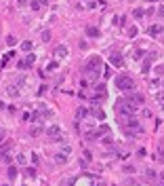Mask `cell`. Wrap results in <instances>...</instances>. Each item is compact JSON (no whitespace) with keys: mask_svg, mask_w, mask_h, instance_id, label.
I'll use <instances>...</instances> for the list:
<instances>
[{"mask_svg":"<svg viewBox=\"0 0 164 186\" xmlns=\"http://www.w3.org/2000/svg\"><path fill=\"white\" fill-rule=\"evenodd\" d=\"M17 163H19V165H25V163H27V159H25V154H21V152L17 154Z\"/></svg>","mask_w":164,"mask_h":186,"instance_id":"d6986e66","label":"cell"},{"mask_svg":"<svg viewBox=\"0 0 164 186\" xmlns=\"http://www.w3.org/2000/svg\"><path fill=\"white\" fill-rule=\"evenodd\" d=\"M0 161H4V163H11V161H13L11 152H4V154H0Z\"/></svg>","mask_w":164,"mask_h":186,"instance_id":"e0dca14e","label":"cell"},{"mask_svg":"<svg viewBox=\"0 0 164 186\" xmlns=\"http://www.w3.org/2000/svg\"><path fill=\"white\" fill-rule=\"evenodd\" d=\"M133 57H143V51H141V49H137V51H133Z\"/></svg>","mask_w":164,"mask_h":186,"instance_id":"484cf974","label":"cell"},{"mask_svg":"<svg viewBox=\"0 0 164 186\" xmlns=\"http://www.w3.org/2000/svg\"><path fill=\"white\" fill-rule=\"evenodd\" d=\"M141 125L137 121H126V125H124V133H141V129H139Z\"/></svg>","mask_w":164,"mask_h":186,"instance_id":"8992f818","label":"cell"},{"mask_svg":"<svg viewBox=\"0 0 164 186\" xmlns=\"http://www.w3.org/2000/svg\"><path fill=\"white\" fill-rule=\"evenodd\" d=\"M158 15H164V6H160V11H158Z\"/></svg>","mask_w":164,"mask_h":186,"instance_id":"1f68e13d","label":"cell"},{"mask_svg":"<svg viewBox=\"0 0 164 186\" xmlns=\"http://www.w3.org/2000/svg\"><path fill=\"white\" fill-rule=\"evenodd\" d=\"M151 36H158V34L162 32V25H149V30H147Z\"/></svg>","mask_w":164,"mask_h":186,"instance_id":"8fae6325","label":"cell"},{"mask_svg":"<svg viewBox=\"0 0 164 186\" xmlns=\"http://www.w3.org/2000/svg\"><path fill=\"white\" fill-rule=\"evenodd\" d=\"M107 131H109V127H107V125H101V127L97 129V138H101V135H105Z\"/></svg>","mask_w":164,"mask_h":186,"instance_id":"2e32d148","label":"cell"},{"mask_svg":"<svg viewBox=\"0 0 164 186\" xmlns=\"http://www.w3.org/2000/svg\"><path fill=\"white\" fill-rule=\"evenodd\" d=\"M8 178H17V169L15 167H8Z\"/></svg>","mask_w":164,"mask_h":186,"instance_id":"7402d4cb","label":"cell"},{"mask_svg":"<svg viewBox=\"0 0 164 186\" xmlns=\"http://www.w3.org/2000/svg\"><path fill=\"white\" fill-rule=\"evenodd\" d=\"M133 15H135V17H137V19H141V17H143V15H145V11H141V8H137V11H135V13H133Z\"/></svg>","mask_w":164,"mask_h":186,"instance_id":"603a6c76","label":"cell"},{"mask_svg":"<svg viewBox=\"0 0 164 186\" xmlns=\"http://www.w3.org/2000/svg\"><path fill=\"white\" fill-rule=\"evenodd\" d=\"M67 47H57V49H55V57H57V59H65L67 57Z\"/></svg>","mask_w":164,"mask_h":186,"instance_id":"ba28073f","label":"cell"},{"mask_svg":"<svg viewBox=\"0 0 164 186\" xmlns=\"http://www.w3.org/2000/svg\"><path fill=\"white\" fill-rule=\"evenodd\" d=\"M47 133H49V138L55 140V142H61V140H63V138H61V127H59V125H51V127H47Z\"/></svg>","mask_w":164,"mask_h":186,"instance_id":"5b68a950","label":"cell"},{"mask_svg":"<svg viewBox=\"0 0 164 186\" xmlns=\"http://www.w3.org/2000/svg\"><path fill=\"white\" fill-rule=\"evenodd\" d=\"M129 100L133 102V104H143V95L141 93H135V95H131Z\"/></svg>","mask_w":164,"mask_h":186,"instance_id":"7c38bea8","label":"cell"},{"mask_svg":"<svg viewBox=\"0 0 164 186\" xmlns=\"http://www.w3.org/2000/svg\"><path fill=\"white\" fill-rule=\"evenodd\" d=\"M116 108H118V117H120L122 121L126 117H135V112H137V106L131 100H118L116 102Z\"/></svg>","mask_w":164,"mask_h":186,"instance_id":"6da1fadb","label":"cell"},{"mask_svg":"<svg viewBox=\"0 0 164 186\" xmlns=\"http://www.w3.org/2000/svg\"><path fill=\"white\" fill-rule=\"evenodd\" d=\"M145 173H147V178H151V180L156 178V171H154V169H147V171H145Z\"/></svg>","mask_w":164,"mask_h":186,"instance_id":"4316f807","label":"cell"},{"mask_svg":"<svg viewBox=\"0 0 164 186\" xmlns=\"http://www.w3.org/2000/svg\"><path fill=\"white\" fill-rule=\"evenodd\" d=\"M109 64H112V66H116V68H122V66H124V61H122V57H120V55L112 53V55H109Z\"/></svg>","mask_w":164,"mask_h":186,"instance_id":"52a82bcc","label":"cell"},{"mask_svg":"<svg viewBox=\"0 0 164 186\" xmlns=\"http://www.w3.org/2000/svg\"><path fill=\"white\" fill-rule=\"evenodd\" d=\"M101 70H103L101 59H99V57H88V61L84 64V68H82V72H84V74H88L90 78H97Z\"/></svg>","mask_w":164,"mask_h":186,"instance_id":"7a4b0ae2","label":"cell"},{"mask_svg":"<svg viewBox=\"0 0 164 186\" xmlns=\"http://www.w3.org/2000/svg\"><path fill=\"white\" fill-rule=\"evenodd\" d=\"M162 85H164V83H162Z\"/></svg>","mask_w":164,"mask_h":186,"instance_id":"d590c367","label":"cell"},{"mask_svg":"<svg viewBox=\"0 0 164 186\" xmlns=\"http://www.w3.org/2000/svg\"><path fill=\"white\" fill-rule=\"evenodd\" d=\"M84 117H88V108H78L76 119H84Z\"/></svg>","mask_w":164,"mask_h":186,"instance_id":"4fadbf2b","label":"cell"},{"mask_svg":"<svg viewBox=\"0 0 164 186\" xmlns=\"http://www.w3.org/2000/svg\"><path fill=\"white\" fill-rule=\"evenodd\" d=\"M162 178H164V175H162Z\"/></svg>","mask_w":164,"mask_h":186,"instance_id":"e575fe53","label":"cell"},{"mask_svg":"<svg viewBox=\"0 0 164 186\" xmlns=\"http://www.w3.org/2000/svg\"><path fill=\"white\" fill-rule=\"evenodd\" d=\"M129 36H137V28H131L129 30Z\"/></svg>","mask_w":164,"mask_h":186,"instance_id":"f546056e","label":"cell"},{"mask_svg":"<svg viewBox=\"0 0 164 186\" xmlns=\"http://www.w3.org/2000/svg\"><path fill=\"white\" fill-rule=\"evenodd\" d=\"M156 97H158V102H160V104H162V106H164V93H158V95H156Z\"/></svg>","mask_w":164,"mask_h":186,"instance_id":"f1b7e54d","label":"cell"},{"mask_svg":"<svg viewBox=\"0 0 164 186\" xmlns=\"http://www.w3.org/2000/svg\"><path fill=\"white\" fill-rule=\"evenodd\" d=\"M55 161H57V163H65V161H67V154H65V152H61V154L55 157Z\"/></svg>","mask_w":164,"mask_h":186,"instance_id":"ac0fdd59","label":"cell"},{"mask_svg":"<svg viewBox=\"0 0 164 186\" xmlns=\"http://www.w3.org/2000/svg\"><path fill=\"white\" fill-rule=\"evenodd\" d=\"M21 49H23L25 53H30V51H32V40H23V42H21Z\"/></svg>","mask_w":164,"mask_h":186,"instance_id":"9a60e30c","label":"cell"},{"mask_svg":"<svg viewBox=\"0 0 164 186\" xmlns=\"http://www.w3.org/2000/svg\"><path fill=\"white\" fill-rule=\"evenodd\" d=\"M4 138H6V133H4V129H0V144L4 142Z\"/></svg>","mask_w":164,"mask_h":186,"instance_id":"83f0119b","label":"cell"},{"mask_svg":"<svg viewBox=\"0 0 164 186\" xmlns=\"http://www.w3.org/2000/svg\"><path fill=\"white\" fill-rule=\"evenodd\" d=\"M97 186H105V184H103V182H99V184H97Z\"/></svg>","mask_w":164,"mask_h":186,"instance_id":"d6a6232c","label":"cell"},{"mask_svg":"<svg viewBox=\"0 0 164 186\" xmlns=\"http://www.w3.org/2000/svg\"><path fill=\"white\" fill-rule=\"evenodd\" d=\"M116 87H118L120 91H133L135 83H133L131 76H116Z\"/></svg>","mask_w":164,"mask_h":186,"instance_id":"3957f363","label":"cell"},{"mask_svg":"<svg viewBox=\"0 0 164 186\" xmlns=\"http://www.w3.org/2000/svg\"><path fill=\"white\" fill-rule=\"evenodd\" d=\"M40 0H30V8H32V11H40Z\"/></svg>","mask_w":164,"mask_h":186,"instance_id":"5bb4252c","label":"cell"},{"mask_svg":"<svg viewBox=\"0 0 164 186\" xmlns=\"http://www.w3.org/2000/svg\"><path fill=\"white\" fill-rule=\"evenodd\" d=\"M25 175H27V178H34V175H36V169H34V167H27V169H25Z\"/></svg>","mask_w":164,"mask_h":186,"instance_id":"ffe728a7","label":"cell"},{"mask_svg":"<svg viewBox=\"0 0 164 186\" xmlns=\"http://www.w3.org/2000/svg\"><path fill=\"white\" fill-rule=\"evenodd\" d=\"M82 2H88V0H82Z\"/></svg>","mask_w":164,"mask_h":186,"instance_id":"836d02e7","label":"cell"},{"mask_svg":"<svg viewBox=\"0 0 164 186\" xmlns=\"http://www.w3.org/2000/svg\"><path fill=\"white\" fill-rule=\"evenodd\" d=\"M6 93L11 95V97H17V95H19V89H17V87H13V85H6Z\"/></svg>","mask_w":164,"mask_h":186,"instance_id":"30bf717a","label":"cell"},{"mask_svg":"<svg viewBox=\"0 0 164 186\" xmlns=\"http://www.w3.org/2000/svg\"><path fill=\"white\" fill-rule=\"evenodd\" d=\"M15 42H17L15 36H8V38H6V45H8V47H15Z\"/></svg>","mask_w":164,"mask_h":186,"instance_id":"cb8c5ba5","label":"cell"},{"mask_svg":"<svg viewBox=\"0 0 164 186\" xmlns=\"http://www.w3.org/2000/svg\"><path fill=\"white\" fill-rule=\"evenodd\" d=\"M17 4H19V6H25V4H27V0H17Z\"/></svg>","mask_w":164,"mask_h":186,"instance_id":"4dcf8cb0","label":"cell"},{"mask_svg":"<svg viewBox=\"0 0 164 186\" xmlns=\"http://www.w3.org/2000/svg\"><path fill=\"white\" fill-rule=\"evenodd\" d=\"M42 40L49 42V40H51V32H42Z\"/></svg>","mask_w":164,"mask_h":186,"instance_id":"d4e9b609","label":"cell"},{"mask_svg":"<svg viewBox=\"0 0 164 186\" xmlns=\"http://www.w3.org/2000/svg\"><path fill=\"white\" fill-rule=\"evenodd\" d=\"M86 34H88L90 38H97V36H99V30L95 28V25H88V28H86Z\"/></svg>","mask_w":164,"mask_h":186,"instance_id":"9c48e42d","label":"cell"},{"mask_svg":"<svg viewBox=\"0 0 164 186\" xmlns=\"http://www.w3.org/2000/svg\"><path fill=\"white\" fill-rule=\"evenodd\" d=\"M93 114H95L97 119H105V112L103 110H93Z\"/></svg>","mask_w":164,"mask_h":186,"instance_id":"44dd1931","label":"cell"},{"mask_svg":"<svg viewBox=\"0 0 164 186\" xmlns=\"http://www.w3.org/2000/svg\"><path fill=\"white\" fill-rule=\"evenodd\" d=\"M34 61H36V55H34V53H30V55H25L19 64H17V68H19V70H27V68L34 66Z\"/></svg>","mask_w":164,"mask_h":186,"instance_id":"277c9868","label":"cell"}]
</instances>
